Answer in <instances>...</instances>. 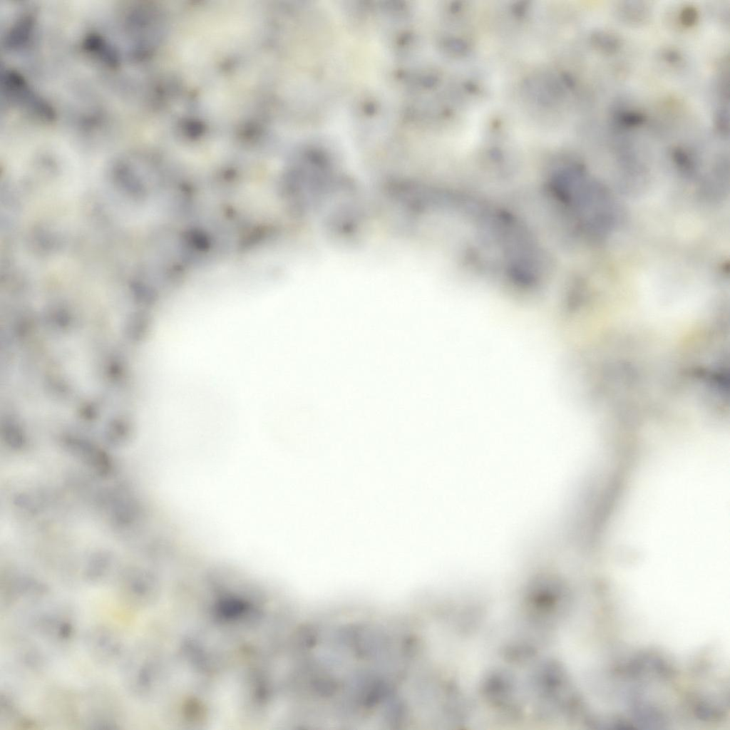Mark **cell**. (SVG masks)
<instances>
[{
    "instance_id": "2",
    "label": "cell",
    "mask_w": 730,
    "mask_h": 730,
    "mask_svg": "<svg viewBox=\"0 0 730 730\" xmlns=\"http://www.w3.org/2000/svg\"><path fill=\"white\" fill-rule=\"evenodd\" d=\"M168 652L153 644L138 646L123 659L122 679L125 689L141 700H153L170 692Z\"/></svg>"
},
{
    "instance_id": "6",
    "label": "cell",
    "mask_w": 730,
    "mask_h": 730,
    "mask_svg": "<svg viewBox=\"0 0 730 730\" xmlns=\"http://www.w3.org/2000/svg\"><path fill=\"white\" fill-rule=\"evenodd\" d=\"M596 41L603 50L612 51L617 46V41L614 36L605 34H596Z\"/></svg>"
},
{
    "instance_id": "3",
    "label": "cell",
    "mask_w": 730,
    "mask_h": 730,
    "mask_svg": "<svg viewBox=\"0 0 730 730\" xmlns=\"http://www.w3.org/2000/svg\"><path fill=\"white\" fill-rule=\"evenodd\" d=\"M84 645L92 660L99 664L110 666L123 660L125 656L124 641L120 633L107 625H95L84 634Z\"/></svg>"
},
{
    "instance_id": "1",
    "label": "cell",
    "mask_w": 730,
    "mask_h": 730,
    "mask_svg": "<svg viewBox=\"0 0 730 730\" xmlns=\"http://www.w3.org/2000/svg\"><path fill=\"white\" fill-rule=\"evenodd\" d=\"M299 649L307 727L388 729L403 666V636L394 615L346 607L315 615L303 622Z\"/></svg>"
},
{
    "instance_id": "4",
    "label": "cell",
    "mask_w": 730,
    "mask_h": 730,
    "mask_svg": "<svg viewBox=\"0 0 730 730\" xmlns=\"http://www.w3.org/2000/svg\"><path fill=\"white\" fill-rule=\"evenodd\" d=\"M119 598L130 607L148 608L160 598V585L150 573L133 570L123 574L118 585Z\"/></svg>"
},
{
    "instance_id": "5",
    "label": "cell",
    "mask_w": 730,
    "mask_h": 730,
    "mask_svg": "<svg viewBox=\"0 0 730 730\" xmlns=\"http://www.w3.org/2000/svg\"><path fill=\"white\" fill-rule=\"evenodd\" d=\"M34 626L44 639L58 646L71 643L76 633L74 622L60 612L44 613L38 617Z\"/></svg>"
},
{
    "instance_id": "8",
    "label": "cell",
    "mask_w": 730,
    "mask_h": 730,
    "mask_svg": "<svg viewBox=\"0 0 730 730\" xmlns=\"http://www.w3.org/2000/svg\"><path fill=\"white\" fill-rule=\"evenodd\" d=\"M623 123L629 125L641 124L644 120V116L639 113H626L622 117Z\"/></svg>"
},
{
    "instance_id": "7",
    "label": "cell",
    "mask_w": 730,
    "mask_h": 730,
    "mask_svg": "<svg viewBox=\"0 0 730 730\" xmlns=\"http://www.w3.org/2000/svg\"><path fill=\"white\" fill-rule=\"evenodd\" d=\"M696 10L693 7L689 6L684 8L681 14L682 24L687 26L693 25L696 20Z\"/></svg>"
}]
</instances>
